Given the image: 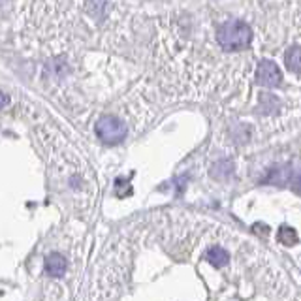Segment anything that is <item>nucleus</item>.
I'll list each match as a JSON object with an SVG mask.
<instances>
[{
    "label": "nucleus",
    "mask_w": 301,
    "mask_h": 301,
    "mask_svg": "<svg viewBox=\"0 0 301 301\" xmlns=\"http://www.w3.org/2000/svg\"><path fill=\"white\" fill-rule=\"evenodd\" d=\"M217 42L224 51H243L253 42V30L243 21H228L217 30Z\"/></svg>",
    "instance_id": "f257e3e1"
},
{
    "label": "nucleus",
    "mask_w": 301,
    "mask_h": 301,
    "mask_svg": "<svg viewBox=\"0 0 301 301\" xmlns=\"http://www.w3.org/2000/svg\"><path fill=\"white\" fill-rule=\"evenodd\" d=\"M94 130H96L98 138H100L104 143L117 145V143H120L124 138H126V134H128V126H126V122H124V120H120V119H117V117H111V115H108V117L98 119Z\"/></svg>",
    "instance_id": "f03ea898"
},
{
    "label": "nucleus",
    "mask_w": 301,
    "mask_h": 301,
    "mask_svg": "<svg viewBox=\"0 0 301 301\" xmlns=\"http://www.w3.org/2000/svg\"><path fill=\"white\" fill-rule=\"evenodd\" d=\"M282 79L278 66L273 60H262L256 70V81L264 87H277Z\"/></svg>",
    "instance_id": "7ed1b4c3"
},
{
    "label": "nucleus",
    "mask_w": 301,
    "mask_h": 301,
    "mask_svg": "<svg viewBox=\"0 0 301 301\" xmlns=\"http://www.w3.org/2000/svg\"><path fill=\"white\" fill-rule=\"evenodd\" d=\"M66 258L62 256V254H47L46 256V271H47V275L51 277H62L64 275V271H66Z\"/></svg>",
    "instance_id": "20e7f679"
},
{
    "label": "nucleus",
    "mask_w": 301,
    "mask_h": 301,
    "mask_svg": "<svg viewBox=\"0 0 301 301\" xmlns=\"http://www.w3.org/2000/svg\"><path fill=\"white\" fill-rule=\"evenodd\" d=\"M284 64L290 72H301V46H292L284 53Z\"/></svg>",
    "instance_id": "39448f33"
},
{
    "label": "nucleus",
    "mask_w": 301,
    "mask_h": 301,
    "mask_svg": "<svg viewBox=\"0 0 301 301\" xmlns=\"http://www.w3.org/2000/svg\"><path fill=\"white\" fill-rule=\"evenodd\" d=\"M207 260H209V264L215 265V267H224V265L228 264L230 256L224 249H220V247H213V249L207 251Z\"/></svg>",
    "instance_id": "423d86ee"
},
{
    "label": "nucleus",
    "mask_w": 301,
    "mask_h": 301,
    "mask_svg": "<svg viewBox=\"0 0 301 301\" xmlns=\"http://www.w3.org/2000/svg\"><path fill=\"white\" fill-rule=\"evenodd\" d=\"M278 241L284 243V245H294V243H298V233L288 226H284L278 232Z\"/></svg>",
    "instance_id": "0eeeda50"
},
{
    "label": "nucleus",
    "mask_w": 301,
    "mask_h": 301,
    "mask_svg": "<svg viewBox=\"0 0 301 301\" xmlns=\"http://www.w3.org/2000/svg\"><path fill=\"white\" fill-rule=\"evenodd\" d=\"M290 185H292V188H294V190L301 192V169H300V171H292Z\"/></svg>",
    "instance_id": "6e6552de"
}]
</instances>
